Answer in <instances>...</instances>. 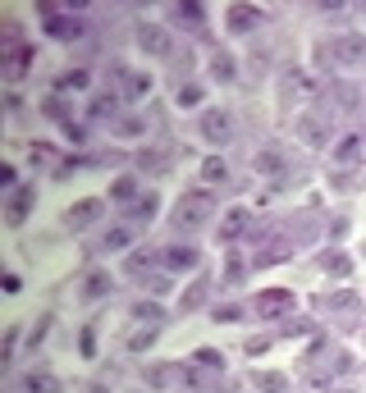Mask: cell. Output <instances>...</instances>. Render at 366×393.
Returning a JSON list of instances; mask_svg holds the SVG:
<instances>
[{
	"label": "cell",
	"instance_id": "6da1fadb",
	"mask_svg": "<svg viewBox=\"0 0 366 393\" xmlns=\"http://www.w3.org/2000/svg\"><path fill=\"white\" fill-rule=\"evenodd\" d=\"M211 210H216V197L211 193H188V197H179V206H175V229H201L211 219Z\"/></svg>",
	"mask_w": 366,
	"mask_h": 393
},
{
	"label": "cell",
	"instance_id": "7a4b0ae2",
	"mask_svg": "<svg viewBox=\"0 0 366 393\" xmlns=\"http://www.w3.org/2000/svg\"><path fill=\"white\" fill-rule=\"evenodd\" d=\"M321 51L330 55L334 64H366V37L362 32H334Z\"/></svg>",
	"mask_w": 366,
	"mask_h": 393
},
{
	"label": "cell",
	"instance_id": "3957f363",
	"mask_svg": "<svg viewBox=\"0 0 366 393\" xmlns=\"http://www.w3.org/2000/svg\"><path fill=\"white\" fill-rule=\"evenodd\" d=\"M201 138H206L211 147H225V142H234V119H229L225 110H206V114H201Z\"/></svg>",
	"mask_w": 366,
	"mask_h": 393
},
{
	"label": "cell",
	"instance_id": "277c9868",
	"mask_svg": "<svg viewBox=\"0 0 366 393\" xmlns=\"http://www.w3.org/2000/svg\"><path fill=\"white\" fill-rule=\"evenodd\" d=\"M288 311H293V293L288 289L256 293V315H261V320H279V315H288Z\"/></svg>",
	"mask_w": 366,
	"mask_h": 393
},
{
	"label": "cell",
	"instance_id": "5b68a950",
	"mask_svg": "<svg viewBox=\"0 0 366 393\" xmlns=\"http://www.w3.org/2000/svg\"><path fill=\"white\" fill-rule=\"evenodd\" d=\"M247 229H252V210L247 206H229L225 215H220V243H238Z\"/></svg>",
	"mask_w": 366,
	"mask_h": 393
},
{
	"label": "cell",
	"instance_id": "8992f818",
	"mask_svg": "<svg viewBox=\"0 0 366 393\" xmlns=\"http://www.w3.org/2000/svg\"><path fill=\"white\" fill-rule=\"evenodd\" d=\"M138 46L147 55H170V51H175V42H170V32L160 23H142L138 28Z\"/></svg>",
	"mask_w": 366,
	"mask_h": 393
},
{
	"label": "cell",
	"instance_id": "52a82bcc",
	"mask_svg": "<svg viewBox=\"0 0 366 393\" xmlns=\"http://www.w3.org/2000/svg\"><path fill=\"white\" fill-rule=\"evenodd\" d=\"M18 393H60V380H55L51 370H28V375L18 380Z\"/></svg>",
	"mask_w": 366,
	"mask_h": 393
},
{
	"label": "cell",
	"instance_id": "ba28073f",
	"mask_svg": "<svg viewBox=\"0 0 366 393\" xmlns=\"http://www.w3.org/2000/svg\"><path fill=\"white\" fill-rule=\"evenodd\" d=\"M229 32H252V23H261V9L252 5H229Z\"/></svg>",
	"mask_w": 366,
	"mask_h": 393
},
{
	"label": "cell",
	"instance_id": "9c48e42d",
	"mask_svg": "<svg viewBox=\"0 0 366 393\" xmlns=\"http://www.w3.org/2000/svg\"><path fill=\"white\" fill-rule=\"evenodd\" d=\"M96 215H101V201H96V197H88V201H78V206H69L64 224H69V229H88Z\"/></svg>",
	"mask_w": 366,
	"mask_h": 393
},
{
	"label": "cell",
	"instance_id": "30bf717a",
	"mask_svg": "<svg viewBox=\"0 0 366 393\" xmlns=\"http://www.w3.org/2000/svg\"><path fill=\"white\" fill-rule=\"evenodd\" d=\"M46 32H51L55 42H73V37H83V18H64V14H51Z\"/></svg>",
	"mask_w": 366,
	"mask_h": 393
},
{
	"label": "cell",
	"instance_id": "8fae6325",
	"mask_svg": "<svg viewBox=\"0 0 366 393\" xmlns=\"http://www.w3.org/2000/svg\"><path fill=\"white\" fill-rule=\"evenodd\" d=\"M293 128H297V138H302L307 147H325V123L316 119V114H302V119H297Z\"/></svg>",
	"mask_w": 366,
	"mask_h": 393
},
{
	"label": "cell",
	"instance_id": "7c38bea8",
	"mask_svg": "<svg viewBox=\"0 0 366 393\" xmlns=\"http://www.w3.org/2000/svg\"><path fill=\"white\" fill-rule=\"evenodd\" d=\"M28 206H33V188H14V197H9V206H5V219L9 224H23Z\"/></svg>",
	"mask_w": 366,
	"mask_h": 393
},
{
	"label": "cell",
	"instance_id": "4fadbf2b",
	"mask_svg": "<svg viewBox=\"0 0 366 393\" xmlns=\"http://www.w3.org/2000/svg\"><path fill=\"white\" fill-rule=\"evenodd\" d=\"M256 174H266V179H279V174H288V165H284V156L279 151H256Z\"/></svg>",
	"mask_w": 366,
	"mask_h": 393
},
{
	"label": "cell",
	"instance_id": "5bb4252c",
	"mask_svg": "<svg viewBox=\"0 0 366 393\" xmlns=\"http://www.w3.org/2000/svg\"><path fill=\"white\" fill-rule=\"evenodd\" d=\"M206 293H211V279H206V274H201V279H197V284H192L188 293L179 297V311H183V315H188V311H197V306L206 302Z\"/></svg>",
	"mask_w": 366,
	"mask_h": 393
},
{
	"label": "cell",
	"instance_id": "9a60e30c",
	"mask_svg": "<svg viewBox=\"0 0 366 393\" xmlns=\"http://www.w3.org/2000/svg\"><path fill=\"white\" fill-rule=\"evenodd\" d=\"M165 265L170 270H192V265H197V247H170Z\"/></svg>",
	"mask_w": 366,
	"mask_h": 393
},
{
	"label": "cell",
	"instance_id": "2e32d148",
	"mask_svg": "<svg viewBox=\"0 0 366 393\" xmlns=\"http://www.w3.org/2000/svg\"><path fill=\"white\" fill-rule=\"evenodd\" d=\"M321 270H325V274H334V279H343V274L353 270V261H348L343 252H321Z\"/></svg>",
	"mask_w": 366,
	"mask_h": 393
},
{
	"label": "cell",
	"instance_id": "e0dca14e",
	"mask_svg": "<svg viewBox=\"0 0 366 393\" xmlns=\"http://www.w3.org/2000/svg\"><path fill=\"white\" fill-rule=\"evenodd\" d=\"M192 366L197 370H220V375H225V357H220L216 348H197L192 352Z\"/></svg>",
	"mask_w": 366,
	"mask_h": 393
},
{
	"label": "cell",
	"instance_id": "ac0fdd59",
	"mask_svg": "<svg viewBox=\"0 0 366 393\" xmlns=\"http://www.w3.org/2000/svg\"><path fill=\"white\" fill-rule=\"evenodd\" d=\"M211 78H216V83H234V60H229L225 51L211 55Z\"/></svg>",
	"mask_w": 366,
	"mask_h": 393
},
{
	"label": "cell",
	"instance_id": "d6986e66",
	"mask_svg": "<svg viewBox=\"0 0 366 393\" xmlns=\"http://www.w3.org/2000/svg\"><path fill=\"white\" fill-rule=\"evenodd\" d=\"M252 385H256V389H266V393H288V380H284V375H275V370H256Z\"/></svg>",
	"mask_w": 366,
	"mask_h": 393
},
{
	"label": "cell",
	"instance_id": "ffe728a7",
	"mask_svg": "<svg viewBox=\"0 0 366 393\" xmlns=\"http://www.w3.org/2000/svg\"><path fill=\"white\" fill-rule=\"evenodd\" d=\"M362 142H366V138H358V133H348V138H343L339 147H334V160H343V165H348V160H358V156H362Z\"/></svg>",
	"mask_w": 366,
	"mask_h": 393
},
{
	"label": "cell",
	"instance_id": "44dd1931",
	"mask_svg": "<svg viewBox=\"0 0 366 393\" xmlns=\"http://www.w3.org/2000/svg\"><path fill=\"white\" fill-rule=\"evenodd\" d=\"M201 179H206V183H225V179H229V165H225L220 156H211L206 165H201Z\"/></svg>",
	"mask_w": 366,
	"mask_h": 393
},
{
	"label": "cell",
	"instance_id": "7402d4cb",
	"mask_svg": "<svg viewBox=\"0 0 366 393\" xmlns=\"http://www.w3.org/2000/svg\"><path fill=\"white\" fill-rule=\"evenodd\" d=\"M124 247H129V229H110V234L101 238V252H124Z\"/></svg>",
	"mask_w": 366,
	"mask_h": 393
},
{
	"label": "cell",
	"instance_id": "603a6c76",
	"mask_svg": "<svg viewBox=\"0 0 366 393\" xmlns=\"http://www.w3.org/2000/svg\"><path fill=\"white\" fill-rule=\"evenodd\" d=\"M325 306H330V311H348L353 315L362 302H358V293H334V297H325Z\"/></svg>",
	"mask_w": 366,
	"mask_h": 393
},
{
	"label": "cell",
	"instance_id": "cb8c5ba5",
	"mask_svg": "<svg viewBox=\"0 0 366 393\" xmlns=\"http://www.w3.org/2000/svg\"><path fill=\"white\" fill-rule=\"evenodd\" d=\"M243 274H247V261L229 247V270H225V284H243Z\"/></svg>",
	"mask_w": 366,
	"mask_h": 393
},
{
	"label": "cell",
	"instance_id": "d4e9b609",
	"mask_svg": "<svg viewBox=\"0 0 366 393\" xmlns=\"http://www.w3.org/2000/svg\"><path fill=\"white\" fill-rule=\"evenodd\" d=\"M156 206H160V201H156V193H147V197L138 201V206H133V219H138V224H142V219H147V224H151V215H156Z\"/></svg>",
	"mask_w": 366,
	"mask_h": 393
},
{
	"label": "cell",
	"instance_id": "484cf974",
	"mask_svg": "<svg viewBox=\"0 0 366 393\" xmlns=\"http://www.w3.org/2000/svg\"><path fill=\"white\" fill-rule=\"evenodd\" d=\"M124 78H129V92H133V97H147V92H151V78H147V73H129V69H124Z\"/></svg>",
	"mask_w": 366,
	"mask_h": 393
},
{
	"label": "cell",
	"instance_id": "4316f807",
	"mask_svg": "<svg viewBox=\"0 0 366 393\" xmlns=\"http://www.w3.org/2000/svg\"><path fill=\"white\" fill-rule=\"evenodd\" d=\"M28 60H33V51H28V46H14V51H9V73H23Z\"/></svg>",
	"mask_w": 366,
	"mask_h": 393
},
{
	"label": "cell",
	"instance_id": "83f0119b",
	"mask_svg": "<svg viewBox=\"0 0 366 393\" xmlns=\"http://www.w3.org/2000/svg\"><path fill=\"white\" fill-rule=\"evenodd\" d=\"M133 315H138V320H147L151 329H156V320H160V306H156V302H138V306H133Z\"/></svg>",
	"mask_w": 366,
	"mask_h": 393
},
{
	"label": "cell",
	"instance_id": "f1b7e54d",
	"mask_svg": "<svg viewBox=\"0 0 366 393\" xmlns=\"http://www.w3.org/2000/svg\"><path fill=\"white\" fill-rule=\"evenodd\" d=\"M60 87H88V69H69V73H60Z\"/></svg>",
	"mask_w": 366,
	"mask_h": 393
},
{
	"label": "cell",
	"instance_id": "f546056e",
	"mask_svg": "<svg viewBox=\"0 0 366 393\" xmlns=\"http://www.w3.org/2000/svg\"><path fill=\"white\" fill-rule=\"evenodd\" d=\"M151 343H156V329L147 325V329H138V334L129 339V348H133V352H142V348H151Z\"/></svg>",
	"mask_w": 366,
	"mask_h": 393
},
{
	"label": "cell",
	"instance_id": "4dcf8cb0",
	"mask_svg": "<svg viewBox=\"0 0 366 393\" xmlns=\"http://www.w3.org/2000/svg\"><path fill=\"white\" fill-rule=\"evenodd\" d=\"M133 193H138V183H133V179H119V183L110 188V197H114V201H129Z\"/></svg>",
	"mask_w": 366,
	"mask_h": 393
},
{
	"label": "cell",
	"instance_id": "1f68e13d",
	"mask_svg": "<svg viewBox=\"0 0 366 393\" xmlns=\"http://www.w3.org/2000/svg\"><path fill=\"white\" fill-rule=\"evenodd\" d=\"M197 101H201V87H197V83L179 87V105H183V110H188V105H197Z\"/></svg>",
	"mask_w": 366,
	"mask_h": 393
},
{
	"label": "cell",
	"instance_id": "d6a6232c",
	"mask_svg": "<svg viewBox=\"0 0 366 393\" xmlns=\"http://www.w3.org/2000/svg\"><path fill=\"white\" fill-rule=\"evenodd\" d=\"M110 293V279H105V274H92L88 279V297H105Z\"/></svg>",
	"mask_w": 366,
	"mask_h": 393
},
{
	"label": "cell",
	"instance_id": "836d02e7",
	"mask_svg": "<svg viewBox=\"0 0 366 393\" xmlns=\"http://www.w3.org/2000/svg\"><path fill=\"white\" fill-rule=\"evenodd\" d=\"M151 261H156V256H151V252H138V256H133V261H129V270H133V274H138V270H147V265H151Z\"/></svg>",
	"mask_w": 366,
	"mask_h": 393
},
{
	"label": "cell",
	"instance_id": "e575fe53",
	"mask_svg": "<svg viewBox=\"0 0 366 393\" xmlns=\"http://www.w3.org/2000/svg\"><path fill=\"white\" fill-rule=\"evenodd\" d=\"M238 315H243L238 306H216V320H225V325H229V320H238Z\"/></svg>",
	"mask_w": 366,
	"mask_h": 393
},
{
	"label": "cell",
	"instance_id": "d590c367",
	"mask_svg": "<svg viewBox=\"0 0 366 393\" xmlns=\"http://www.w3.org/2000/svg\"><path fill=\"white\" fill-rule=\"evenodd\" d=\"M179 14L188 18V23H201V5H179Z\"/></svg>",
	"mask_w": 366,
	"mask_h": 393
},
{
	"label": "cell",
	"instance_id": "8d00e7d4",
	"mask_svg": "<svg viewBox=\"0 0 366 393\" xmlns=\"http://www.w3.org/2000/svg\"><path fill=\"white\" fill-rule=\"evenodd\" d=\"M14 343H18V329H9L5 334V357H0V361H14Z\"/></svg>",
	"mask_w": 366,
	"mask_h": 393
},
{
	"label": "cell",
	"instance_id": "74e56055",
	"mask_svg": "<svg viewBox=\"0 0 366 393\" xmlns=\"http://www.w3.org/2000/svg\"><path fill=\"white\" fill-rule=\"evenodd\" d=\"M83 357H96V329L83 334Z\"/></svg>",
	"mask_w": 366,
	"mask_h": 393
},
{
	"label": "cell",
	"instance_id": "f35d334b",
	"mask_svg": "<svg viewBox=\"0 0 366 393\" xmlns=\"http://www.w3.org/2000/svg\"><path fill=\"white\" fill-rule=\"evenodd\" d=\"M147 289H151V293H165L170 279H165V274H156V279H147Z\"/></svg>",
	"mask_w": 366,
	"mask_h": 393
},
{
	"label": "cell",
	"instance_id": "ab89813d",
	"mask_svg": "<svg viewBox=\"0 0 366 393\" xmlns=\"http://www.w3.org/2000/svg\"><path fill=\"white\" fill-rule=\"evenodd\" d=\"M33 160H42V165H51L55 156H51V147H33Z\"/></svg>",
	"mask_w": 366,
	"mask_h": 393
},
{
	"label": "cell",
	"instance_id": "60d3db41",
	"mask_svg": "<svg viewBox=\"0 0 366 393\" xmlns=\"http://www.w3.org/2000/svg\"><path fill=\"white\" fill-rule=\"evenodd\" d=\"M88 393H105V385H92V389H88Z\"/></svg>",
	"mask_w": 366,
	"mask_h": 393
},
{
	"label": "cell",
	"instance_id": "b9f144b4",
	"mask_svg": "<svg viewBox=\"0 0 366 393\" xmlns=\"http://www.w3.org/2000/svg\"><path fill=\"white\" fill-rule=\"evenodd\" d=\"M343 393H353V389H343Z\"/></svg>",
	"mask_w": 366,
	"mask_h": 393
}]
</instances>
